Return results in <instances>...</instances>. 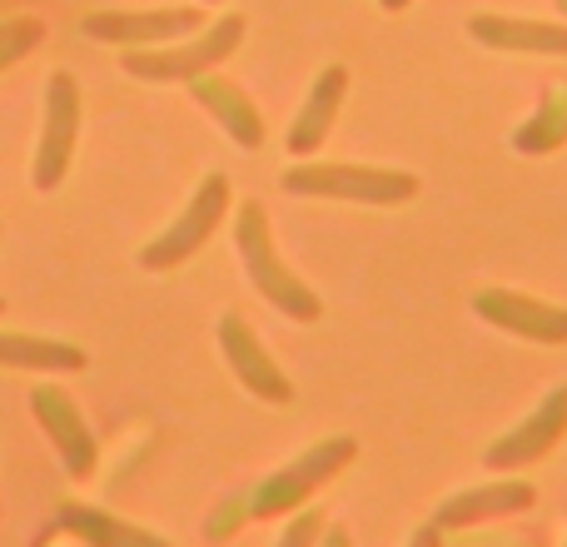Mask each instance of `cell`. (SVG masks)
Listing matches in <instances>:
<instances>
[{
  "instance_id": "6",
  "label": "cell",
  "mask_w": 567,
  "mask_h": 547,
  "mask_svg": "<svg viewBox=\"0 0 567 547\" xmlns=\"http://www.w3.org/2000/svg\"><path fill=\"white\" fill-rule=\"evenodd\" d=\"M563 429H567V389H553L528 423H518L508 438H498V448H488V468H518V463L543 458L558 443Z\"/></svg>"
},
{
  "instance_id": "4",
  "label": "cell",
  "mask_w": 567,
  "mask_h": 547,
  "mask_svg": "<svg viewBox=\"0 0 567 547\" xmlns=\"http://www.w3.org/2000/svg\"><path fill=\"white\" fill-rule=\"evenodd\" d=\"M225 179H205V185L195 189V199H189V209L175 219V225L165 229V235L155 239V245L145 249V265L159 269V265H179V259H189L199 245H205V235L219 225V215H225Z\"/></svg>"
},
{
  "instance_id": "11",
  "label": "cell",
  "mask_w": 567,
  "mask_h": 547,
  "mask_svg": "<svg viewBox=\"0 0 567 547\" xmlns=\"http://www.w3.org/2000/svg\"><path fill=\"white\" fill-rule=\"evenodd\" d=\"M225 349H229V359H235V373L249 383V389L265 393V399H284V403H289V379H279V373L269 369L265 349L255 343V333H249V329H239L235 313L225 319Z\"/></svg>"
},
{
  "instance_id": "14",
  "label": "cell",
  "mask_w": 567,
  "mask_h": 547,
  "mask_svg": "<svg viewBox=\"0 0 567 547\" xmlns=\"http://www.w3.org/2000/svg\"><path fill=\"white\" fill-rule=\"evenodd\" d=\"M473 35L493 40L498 50H548V55H567V30H558V25H508V20H473Z\"/></svg>"
},
{
  "instance_id": "2",
  "label": "cell",
  "mask_w": 567,
  "mask_h": 547,
  "mask_svg": "<svg viewBox=\"0 0 567 547\" xmlns=\"http://www.w3.org/2000/svg\"><path fill=\"white\" fill-rule=\"evenodd\" d=\"M289 189H303V195H329V199H363V205H393V199L413 195L409 175H393V169H363V165H309L293 169L284 179Z\"/></svg>"
},
{
  "instance_id": "16",
  "label": "cell",
  "mask_w": 567,
  "mask_h": 547,
  "mask_svg": "<svg viewBox=\"0 0 567 547\" xmlns=\"http://www.w3.org/2000/svg\"><path fill=\"white\" fill-rule=\"evenodd\" d=\"M195 25V10H179V16H95L90 20V35H110V40H155L169 30H189Z\"/></svg>"
},
{
  "instance_id": "8",
  "label": "cell",
  "mask_w": 567,
  "mask_h": 547,
  "mask_svg": "<svg viewBox=\"0 0 567 547\" xmlns=\"http://www.w3.org/2000/svg\"><path fill=\"white\" fill-rule=\"evenodd\" d=\"M533 488L523 483H493V488H473L449 498L439 513H433V528H473V523H493V518H508V513L528 508Z\"/></svg>"
},
{
  "instance_id": "12",
  "label": "cell",
  "mask_w": 567,
  "mask_h": 547,
  "mask_svg": "<svg viewBox=\"0 0 567 547\" xmlns=\"http://www.w3.org/2000/svg\"><path fill=\"white\" fill-rule=\"evenodd\" d=\"M0 363H10V369L75 373V369H85V353L70 349V343H45V339H20V333H0Z\"/></svg>"
},
{
  "instance_id": "9",
  "label": "cell",
  "mask_w": 567,
  "mask_h": 547,
  "mask_svg": "<svg viewBox=\"0 0 567 547\" xmlns=\"http://www.w3.org/2000/svg\"><path fill=\"white\" fill-rule=\"evenodd\" d=\"M35 419L50 429V438H55V448L65 453V463H70V473H80L85 478L90 468H95V443H90V433H85V423H80V413H75V403L65 399V393H55V389H35Z\"/></svg>"
},
{
  "instance_id": "21",
  "label": "cell",
  "mask_w": 567,
  "mask_h": 547,
  "mask_svg": "<svg viewBox=\"0 0 567 547\" xmlns=\"http://www.w3.org/2000/svg\"><path fill=\"white\" fill-rule=\"evenodd\" d=\"M323 547H349V533H339V528L323 533Z\"/></svg>"
},
{
  "instance_id": "13",
  "label": "cell",
  "mask_w": 567,
  "mask_h": 547,
  "mask_svg": "<svg viewBox=\"0 0 567 547\" xmlns=\"http://www.w3.org/2000/svg\"><path fill=\"white\" fill-rule=\"evenodd\" d=\"M65 523L90 547H169L165 538H155V533H145V528H130V523L110 518V513H100V508H65Z\"/></svg>"
},
{
  "instance_id": "3",
  "label": "cell",
  "mask_w": 567,
  "mask_h": 547,
  "mask_svg": "<svg viewBox=\"0 0 567 547\" xmlns=\"http://www.w3.org/2000/svg\"><path fill=\"white\" fill-rule=\"evenodd\" d=\"M349 458H353V438H329V443H319V448H309L289 473H275V478L255 493V513L259 518H275V513L293 508V503L309 498V493L319 488L333 468H343Z\"/></svg>"
},
{
  "instance_id": "19",
  "label": "cell",
  "mask_w": 567,
  "mask_h": 547,
  "mask_svg": "<svg viewBox=\"0 0 567 547\" xmlns=\"http://www.w3.org/2000/svg\"><path fill=\"white\" fill-rule=\"evenodd\" d=\"M319 538H323V518H319V513H303V518H293L289 528L279 533L275 547H313Z\"/></svg>"
},
{
  "instance_id": "17",
  "label": "cell",
  "mask_w": 567,
  "mask_h": 547,
  "mask_svg": "<svg viewBox=\"0 0 567 547\" xmlns=\"http://www.w3.org/2000/svg\"><path fill=\"white\" fill-rule=\"evenodd\" d=\"M195 95L205 100V105H215V110H219V120L229 125V135H235L239 145H259V140H265L255 105H249V100H239L235 90H225V80H199Z\"/></svg>"
},
{
  "instance_id": "1",
  "label": "cell",
  "mask_w": 567,
  "mask_h": 547,
  "mask_svg": "<svg viewBox=\"0 0 567 547\" xmlns=\"http://www.w3.org/2000/svg\"><path fill=\"white\" fill-rule=\"evenodd\" d=\"M239 259H245L249 279H255L284 313H293V319H313V313H319V299H313V293L279 265L275 249H269V225L259 209H245V215H239Z\"/></svg>"
},
{
  "instance_id": "10",
  "label": "cell",
  "mask_w": 567,
  "mask_h": 547,
  "mask_svg": "<svg viewBox=\"0 0 567 547\" xmlns=\"http://www.w3.org/2000/svg\"><path fill=\"white\" fill-rule=\"evenodd\" d=\"M473 309L498 319V329H508V333H528V339H543V343H567V309L523 303L513 293H478Z\"/></svg>"
},
{
  "instance_id": "20",
  "label": "cell",
  "mask_w": 567,
  "mask_h": 547,
  "mask_svg": "<svg viewBox=\"0 0 567 547\" xmlns=\"http://www.w3.org/2000/svg\"><path fill=\"white\" fill-rule=\"evenodd\" d=\"M409 547H439V528H419L409 538Z\"/></svg>"
},
{
  "instance_id": "5",
  "label": "cell",
  "mask_w": 567,
  "mask_h": 547,
  "mask_svg": "<svg viewBox=\"0 0 567 547\" xmlns=\"http://www.w3.org/2000/svg\"><path fill=\"white\" fill-rule=\"evenodd\" d=\"M239 35H245V20H239V16H225L205 40H195V45H185V50H165V55H130L125 65L135 70V75H150V80L195 75V70H205V65H215V60H225L229 50H235V40H239Z\"/></svg>"
},
{
  "instance_id": "15",
  "label": "cell",
  "mask_w": 567,
  "mask_h": 547,
  "mask_svg": "<svg viewBox=\"0 0 567 547\" xmlns=\"http://www.w3.org/2000/svg\"><path fill=\"white\" fill-rule=\"evenodd\" d=\"M339 95H343V70L329 65L319 80H313V100L303 105L299 130H293V149H309L313 140L329 135V120H333V110H339Z\"/></svg>"
},
{
  "instance_id": "7",
  "label": "cell",
  "mask_w": 567,
  "mask_h": 547,
  "mask_svg": "<svg viewBox=\"0 0 567 547\" xmlns=\"http://www.w3.org/2000/svg\"><path fill=\"white\" fill-rule=\"evenodd\" d=\"M45 140H40L35 155V185L50 189L60 175H65L70 145H75V85L70 75H50V100H45Z\"/></svg>"
},
{
  "instance_id": "18",
  "label": "cell",
  "mask_w": 567,
  "mask_h": 547,
  "mask_svg": "<svg viewBox=\"0 0 567 547\" xmlns=\"http://www.w3.org/2000/svg\"><path fill=\"white\" fill-rule=\"evenodd\" d=\"M40 35H45V30H40V20H6V25H0V65L20 60Z\"/></svg>"
}]
</instances>
